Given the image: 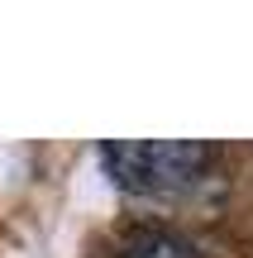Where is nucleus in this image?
Segmentation results:
<instances>
[{
  "instance_id": "nucleus-1",
  "label": "nucleus",
  "mask_w": 253,
  "mask_h": 258,
  "mask_svg": "<svg viewBox=\"0 0 253 258\" xmlns=\"http://www.w3.org/2000/svg\"><path fill=\"white\" fill-rule=\"evenodd\" d=\"M101 163L124 191L139 196H177L191 191L215 163L210 144H191V139H143V144H105Z\"/></svg>"
},
{
  "instance_id": "nucleus-2",
  "label": "nucleus",
  "mask_w": 253,
  "mask_h": 258,
  "mask_svg": "<svg viewBox=\"0 0 253 258\" xmlns=\"http://www.w3.org/2000/svg\"><path fill=\"white\" fill-rule=\"evenodd\" d=\"M120 258H196L191 244H182L177 234H139L134 244H124Z\"/></svg>"
}]
</instances>
